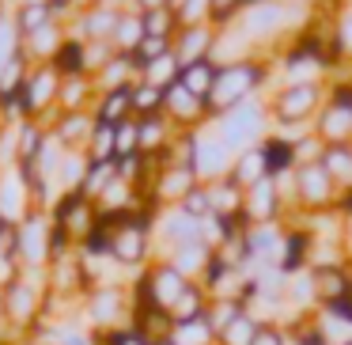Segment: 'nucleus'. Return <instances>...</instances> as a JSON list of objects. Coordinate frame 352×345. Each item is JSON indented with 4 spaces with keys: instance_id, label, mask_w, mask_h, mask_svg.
I'll use <instances>...</instances> for the list:
<instances>
[{
    "instance_id": "obj_1",
    "label": "nucleus",
    "mask_w": 352,
    "mask_h": 345,
    "mask_svg": "<svg viewBox=\"0 0 352 345\" xmlns=\"http://www.w3.org/2000/svg\"><path fill=\"white\" fill-rule=\"evenodd\" d=\"M269 80H273V65H269V57H250V61H239V65L220 69L216 87H212V95H208V118L216 122V118L228 114V110L258 99V95L269 87Z\"/></svg>"
},
{
    "instance_id": "obj_2",
    "label": "nucleus",
    "mask_w": 352,
    "mask_h": 345,
    "mask_svg": "<svg viewBox=\"0 0 352 345\" xmlns=\"http://www.w3.org/2000/svg\"><path fill=\"white\" fill-rule=\"evenodd\" d=\"M212 129L220 133V140L231 148V152H246V148H258L273 137V114H269V99H250L243 107L228 110L212 122Z\"/></svg>"
},
{
    "instance_id": "obj_3",
    "label": "nucleus",
    "mask_w": 352,
    "mask_h": 345,
    "mask_svg": "<svg viewBox=\"0 0 352 345\" xmlns=\"http://www.w3.org/2000/svg\"><path fill=\"white\" fill-rule=\"evenodd\" d=\"M329 99V80H314V84H284L269 92V114H273V129H288V125H314L318 110Z\"/></svg>"
},
{
    "instance_id": "obj_4",
    "label": "nucleus",
    "mask_w": 352,
    "mask_h": 345,
    "mask_svg": "<svg viewBox=\"0 0 352 345\" xmlns=\"http://www.w3.org/2000/svg\"><path fill=\"white\" fill-rule=\"evenodd\" d=\"M4 292V311H8V322H12V334H27L42 322V311H46V273H27L19 269L16 277L0 284Z\"/></svg>"
},
{
    "instance_id": "obj_5",
    "label": "nucleus",
    "mask_w": 352,
    "mask_h": 345,
    "mask_svg": "<svg viewBox=\"0 0 352 345\" xmlns=\"http://www.w3.org/2000/svg\"><path fill=\"white\" fill-rule=\"evenodd\" d=\"M337 205H341V186L322 167V160L299 163L292 171V209L314 216V213H333Z\"/></svg>"
},
{
    "instance_id": "obj_6",
    "label": "nucleus",
    "mask_w": 352,
    "mask_h": 345,
    "mask_svg": "<svg viewBox=\"0 0 352 345\" xmlns=\"http://www.w3.org/2000/svg\"><path fill=\"white\" fill-rule=\"evenodd\" d=\"M296 12L299 8L288 4V0H261V4H250V8L235 19V27L246 34V42L261 54L265 46H276V42L292 31L288 16H296Z\"/></svg>"
},
{
    "instance_id": "obj_7",
    "label": "nucleus",
    "mask_w": 352,
    "mask_h": 345,
    "mask_svg": "<svg viewBox=\"0 0 352 345\" xmlns=\"http://www.w3.org/2000/svg\"><path fill=\"white\" fill-rule=\"evenodd\" d=\"M16 258L27 273H46L54 262V216L46 209H34L16 228Z\"/></svg>"
},
{
    "instance_id": "obj_8",
    "label": "nucleus",
    "mask_w": 352,
    "mask_h": 345,
    "mask_svg": "<svg viewBox=\"0 0 352 345\" xmlns=\"http://www.w3.org/2000/svg\"><path fill=\"white\" fill-rule=\"evenodd\" d=\"M133 311H137V304L122 284H95L84 296V315L99 334L133 326Z\"/></svg>"
},
{
    "instance_id": "obj_9",
    "label": "nucleus",
    "mask_w": 352,
    "mask_h": 345,
    "mask_svg": "<svg viewBox=\"0 0 352 345\" xmlns=\"http://www.w3.org/2000/svg\"><path fill=\"white\" fill-rule=\"evenodd\" d=\"M61 84L65 76L54 65H34L31 76L23 84V114L27 122H42L50 125L57 118V103H61Z\"/></svg>"
},
{
    "instance_id": "obj_10",
    "label": "nucleus",
    "mask_w": 352,
    "mask_h": 345,
    "mask_svg": "<svg viewBox=\"0 0 352 345\" xmlns=\"http://www.w3.org/2000/svg\"><path fill=\"white\" fill-rule=\"evenodd\" d=\"M314 137L322 145H349L352 140V80H329V99L314 118Z\"/></svg>"
},
{
    "instance_id": "obj_11",
    "label": "nucleus",
    "mask_w": 352,
    "mask_h": 345,
    "mask_svg": "<svg viewBox=\"0 0 352 345\" xmlns=\"http://www.w3.org/2000/svg\"><path fill=\"white\" fill-rule=\"evenodd\" d=\"M34 209H38V201H34V186L27 171L19 163L4 167L0 171V231H16Z\"/></svg>"
},
{
    "instance_id": "obj_12",
    "label": "nucleus",
    "mask_w": 352,
    "mask_h": 345,
    "mask_svg": "<svg viewBox=\"0 0 352 345\" xmlns=\"http://www.w3.org/2000/svg\"><path fill=\"white\" fill-rule=\"evenodd\" d=\"M54 224L72 239L76 247L87 243L95 228H99V201H91L87 194H61V201L54 205Z\"/></svg>"
},
{
    "instance_id": "obj_13",
    "label": "nucleus",
    "mask_w": 352,
    "mask_h": 345,
    "mask_svg": "<svg viewBox=\"0 0 352 345\" xmlns=\"http://www.w3.org/2000/svg\"><path fill=\"white\" fill-rule=\"evenodd\" d=\"M235 167V152L220 140V133L212 129V122L205 129H197V140H193V171H197L201 182H220V178L231 175Z\"/></svg>"
},
{
    "instance_id": "obj_14",
    "label": "nucleus",
    "mask_w": 352,
    "mask_h": 345,
    "mask_svg": "<svg viewBox=\"0 0 352 345\" xmlns=\"http://www.w3.org/2000/svg\"><path fill=\"white\" fill-rule=\"evenodd\" d=\"M284 186H280V178H261L258 186H250L246 190V205H243V220H246V228H261V224H280V216H284Z\"/></svg>"
},
{
    "instance_id": "obj_15",
    "label": "nucleus",
    "mask_w": 352,
    "mask_h": 345,
    "mask_svg": "<svg viewBox=\"0 0 352 345\" xmlns=\"http://www.w3.org/2000/svg\"><path fill=\"white\" fill-rule=\"evenodd\" d=\"M197 171L190 167V163H163L160 175L152 178V186H148V198L155 201L160 209H175L186 201V194L197 186Z\"/></svg>"
},
{
    "instance_id": "obj_16",
    "label": "nucleus",
    "mask_w": 352,
    "mask_h": 345,
    "mask_svg": "<svg viewBox=\"0 0 352 345\" xmlns=\"http://www.w3.org/2000/svg\"><path fill=\"white\" fill-rule=\"evenodd\" d=\"M201 224L205 220H193L190 213H182V209H160V216H155V239H160V247H163V258H167L170 251H178V247H186V243H197V239H205L201 236Z\"/></svg>"
},
{
    "instance_id": "obj_17",
    "label": "nucleus",
    "mask_w": 352,
    "mask_h": 345,
    "mask_svg": "<svg viewBox=\"0 0 352 345\" xmlns=\"http://www.w3.org/2000/svg\"><path fill=\"white\" fill-rule=\"evenodd\" d=\"M129 8H114V4H95V8H87V12H76L72 16V34L76 39H84V42H114V34H118V23H122V16Z\"/></svg>"
},
{
    "instance_id": "obj_18",
    "label": "nucleus",
    "mask_w": 352,
    "mask_h": 345,
    "mask_svg": "<svg viewBox=\"0 0 352 345\" xmlns=\"http://www.w3.org/2000/svg\"><path fill=\"white\" fill-rule=\"evenodd\" d=\"M163 114L175 122L178 133H197L212 122V118H208V103L197 99L193 92H186L182 84L167 87V107H163Z\"/></svg>"
},
{
    "instance_id": "obj_19",
    "label": "nucleus",
    "mask_w": 352,
    "mask_h": 345,
    "mask_svg": "<svg viewBox=\"0 0 352 345\" xmlns=\"http://www.w3.org/2000/svg\"><path fill=\"white\" fill-rule=\"evenodd\" d=\"M216 39H220V27L216 23H197V27H182L175 34V54L182 65H193V61H208L216 50Z\"/></svg>"
},
{
    "instance_id": "obj_20",
    "label": "nucleus",
    "mask_w": 352,
    "mask_h": 345,
    "mask_svg": "<svg viewBox=\"0 0 352 345\" xmlns=\"http://www.w3.org/2000/svg\"><path fill=\"white\" fill-rule=\"evenodd\" d=\"M69 39H72V27L61 23V19H54L50 27L27 34V39H23V54L31 57V65H54V57L61 54V46Z\"/></svg>"
},
{
    "instance_id": "obj_21",
    "label": "nucleus",
    "mask_w": 352,
    "mask_h": 345,
    "mask_svg": "<svg viewBox=\"0 0 352 345\" xmlns=\"http://www.w3.org/2000/svg\"><path fill=\"white\" fill-rule=\"evenodd\" d=\"M137 125H140V156H148V160H163L170 152V145L178 140V129L167 114L137 118Z\"/></svg>"
},
{
    "instance_id": "obj_22",
    "label": "nucleus",
    "mask_w": 352,
    "mask_h": 345,
    "mask_svg": "<svg viewBox=\"0 0 352 345\" xmlns=\"http://www.w3.org/2000/svg\"><path fill=\"white\" fill-rule=\"evenodd\" d=\"M314 292H318V307H333L352 296V269L349 266H314Z\"/></svg>"
},
{
    "instance_id": "obj_23",
    "label": "nucleus",
    "mask_w": 352,
    "mask_h": 345,
    "mask_svg": "<svg viewBox=\"0 0 352 345\" xmlns=\"http://www.w3.org/2000/svg\"><path fill=\"white\" fill-rule=\"evenodd\" d=\"M95 125H99L95 122V110H72V114H57L54 122H50V133H54L65 148H84L87 152V140H91Z\"/></svg>"
},
{
    "instance_id": "obj_24",
    "label": "nucleus",
    "mask_w": 352,
    "mask_h": 345,
    "mask_svg": "<svg viewBox=\"0 0 352 345\" xmlns=\"http://www.w3.org/2000/svg\"><path fill=\"white\" fill-rule=\"evenodd\" d=\"M133 330L152 345H170V337H175V315H170L167 307L144 304V307L133 311Z\"/></svg>"
},
{
    "instance_id": "obj_25",
    "label": "nucleus",
    "mask_w": 352,
    "mask_h": 345,
    "mask_svg": "<svg viewBox=\"0 0 352 345\" xmlns=\"http://www.w3.org/2000/svg\"><path fill=\"white\" fill-rule=\"evenodd\" d=\"M212 258H216V251L205 239H197V243H186V247H178V251H170L163 262H170L186 281H201V277L208 273V266H212Z\"/></svg>"
},
{
    "instance_id": "obj_26",
    "label": "nucleus",
    "mask_w": 352,
    "mask_h": 345,
    "mask_svg": "<svg viewBox=\"0 0 352 345\" xmlns=\"http://www.w3.org/2000/svg\"><path fill=\"white\" fill-rule=\"evenodd\" d=\"M140 84V61L133 54H118L114 61L107 65V69L95 76V87H99V95L107 92H125V87H137Z\"/></svg>"
},
{
    "instance_id": "obj_27",
    "label": "nucleus",
    "mask_w": 352,
    "mask_h": 345,
    "mask_svg": "<svg viewBox=\"0 0 352 345\" xmlns=\"http://www.w3.org/2000/svg\"><path fill=\"white\" fill-rule=\"evenodd\" d=\"M95 99H99V87H95L91 76H65L57 114H72V110H95Z\"/></svg>"
},
{
    "instance_id": "obj_28",
    "label": "nucleus",
    "mask_w": 352,
    "mask_h": 345,
    "mask_svg": "<svg viewBox=\"0 0 352 345\" xmlns=\"http://www.w3.org/2000/svg\"><path fill=\"white\" fill-rule=\"evenodd\" d=\"M261 152H265V167L273 178H288L292 171L299 167V152H296V140L280 137V133H273V137L261 145Z\"/></svg>"
},
{
    "instance_id": "obj_29",
    "label": "nucleus",
    "mask_w": 352,
    "mask_h": 345,
    "mask_svg": "<svg viewBox=\"0 0 352 345\" xmlns=\"http://www.w3.org/2000/svg\"><path fill=\"white\" fill-rule=\"evenodd\" d=\"M133 87H125V92H107L95 99V122L102 125H125L133 122Z\"/></svg>"
},
{
    "instance_id": "obj_30",
    "label": "nucleus",
    "mask_w": 352,
    "mask_h": 345,
    "mask_svg": "<svg viewBox=\"0 0 352 345\" xmlns=\"http://www.w3.org/2000/svg\"><path fill=\"white\" fill-rule=\"evenodd\" d=\"M231 182H239L243 190H250V186H258L261 178H269V167H265V152L258 148H246V152L235 156V167H231Z\"/></svg>"
},
{
    "instance_id": "obj_31",
    "label": "nucleus",
    "mask_w": 352,
    "mask_h": 345,
    "mask_svg": "<svg viewBox=\"0 0 352 345\" xmlns=\"http://www.w3.org/2000/svg\"><path fill=\"white\" fill-rule=\"evenodd\" d=\"M170 345H220V330L212 326L208 315H197V319L175 322V337Z\"/></svg>"
},
{
    "instance_id": "obj_32",
    "label": "nucleus",
    "mask_w": 352,
    "mask_h": 345,
    "mask_svg": "<svg viewBox=\"0 0 352 345\" xmlns=\"http://www.w3.org/2000/svg\"><path fill=\"white\" fill-rule=\"evenodd\" d=\"M208 194H212V213L216 216H243L246 205V190L231 178H220V182H208Z\"/></svg>"
},
{
    "instance_id": "obj_33",
    "label": "nucleus",
    "mask_w": 352,
    "mask_h": 345,
    "mask_svg": "<svg viewBox=\"0 0 352 345\" xmlns=\"http://www.w3.org/2000/svg\"><path fill=\"white\" fill-rule=\"evenodd\" d=\"M216 76H220V69H216L212 61H193V65H182L178 84H182L186 92H193L197 99L208 103V95H212V87H216Z\"/></svg>"
},
{
    "instance_id": "obj_34",
    "label": "nucleus",
    "mask_w": 352,
    "mask_h": 345,
    "mask_svg": "<svg viewBox=\"0 0 352 345\" xmlns=\"http://www.w3.org/2000/svg\"><path fill=\"white\" fill-rule=\"evenodd\" d=\"M87 171H91V156L84 152V148H69V156H65L61 163V194H80L87 182Z\"/></svg>"
},
{
    "instance_id": "obj_35",
    "label": "nucleus",
    "mask_w": 352,
    "mask_h": 345,
    "mask_svg": "<svg viewBox=\"0 0 352 345\" xmlns=\"http://www.w3.org/2000/svg\"><path fill=\"white\" fill-rule=\"evenodd\" d=\"M144 39H148V31H144V16H140L137 8H129V12L122 16V23H118L114 50H118V54H137Z\"/></svg>"
},
{
    "instance_id": "obj_36",
    "label": "nucleus",
    "mask_w": 352,
    "mask_h": 345,
    "mask_svg": "<svg viewBox=\"0 0 352 345\" xmlns=\"http://www.w3.org/2000/svg\"><path fill=\"white\" fill-rule=\"evenodd\" d=\"M322 167L337 178L341 190H352V140L349 145H326V152H322Z\"/></svg>"
},
{
    "instance_id": "obj_37",
    "label": "nucleus",
    "mask_w": 352,
    "mask_h": 345,
    "mask_svg": "<svg viewBox=\"0 0 352 345\" xmlns=\"http://www.w3.org/2000/svg\"><path fill=\"white\" fill-rule=\"evenodd\" d=\"M54 69L61 72V76H87V42L72 34L61 46V54L54 57Z\"/></svg>"
},
{
    "instance_id": "obj_38",
    "label": "nucleus",
    "mask_w": 352,
    "mask_h": 345,
    "mask_svg": "<svg viewBox=\"0 0 352 345\" xmlns=\"http://www.w3.org/2000/svg\"><path fill=\"white\" fill-rule=\"evenodd\" d=\"M87 156H91V163L118 160V125H95L91 140H87Z\"/></svg>"
},
{
    "instance_id": "obj_39",
    "label": "nucleus",
    "mask_w": 352,
    "mask_h": 345,
    "mask_svg": "<svg viewBox=\"0 0 352 345\" xmlns=\"http://www.w3.org/2000/svg\"><path fill=\"white\" fill-rule=\"evenodd\" d=\"M163 107H167V92H163V87H152V84H144V80L133 87V114L137 118L163 114Z\"/></svg>"
},
{
    "instance_id": "obj_40",
    "label": "nucleus",
    "mask_w": 352,
    "mask_h": 345,
    "mask_svg": "<svg viewBox=\"0 0 352 345\" xmlns=\"http://www.w3.org/2000/svg\"><path fill=\"white\" fill-rule=\"evenodd\" d=\"M16 16V23H19V34H34V31H42V27H50L54 23V4H23V8H16L12 12Z\"/></svg>"
},
{
    "instance_id": "obj_41",
    "label": "nucleus",
    "mask_w": 352,
    "mask_h": 345,
    "mask_svg": "<svg viewBox=\"0 0 352 345\" xmlns=\"http://www.w3.org/2000/svg\"><path fill=\"white\" fill-rule=\"evenodd\" d=\"M114 182H118V160H110V163H91V171H87V182H84V190H80V194H87L91 201H99Z\"/></svg>"
},
{
    "instance_id": "obj_42",
    "label": "nucleus",
    "mask_w": 352,
    "mask_h": 345,
    "mask_svg": "<svg viewBox=\"0 0 352 345\" xmlns=\"http://www.w3.org/2000/svg\"><path fill=\"white\" fill-rule=\"evenodd\" d=\"M258 326H261V322L254 319L250 311L239 315L235 322H228V326L220 330V345H250V342H254V334H258Z\"/></svg>"
},
{
    "instance_id": "obj_43",
    "label": "nucleus",
    "mask_w": 352,
    "mask_h": 345,
    "mask_svg": "<svg viewBox=\"0 0 352 345\" xmlns=\"http://www.w3.org/2000/svg\"><path fill=\"white\" fill-rule=\"evenodd\" d=\"M144 16V31L152 34V39H175L182 27H178V16L175 8H160V12H140Z\"/></svg>"
},
{
    "instance_id": "obj_44",
    "label": "nucleus",
    "mask_w": 352,
    "mask_h": 345,
    "mask_svg": "<svg viewBox=\"0 0 352 345\" xmlns=\"http://www.w3.org/2000/svg\"><path fill=\"white\" fill-rule=\"evenodd\" d=\"M178 209H182V213H190L193 220H208V216H212V194H208V186L197 182L190 194H186V201Z\"/></svg>"
},
{
    "instance_id": "obj_45",
    "label": "nucleus",
    "mask_w": 352,
    "mask_h": 345,
    "mask_svg": "<svg viewBox=\"0 0 352 345\" xmlns=\"http://www.w3.org/2000/svg\"><path fill=\"white\" fill-rule=\"evenodd\" d=\"M246 8H250V0H212V23L223 31V27H231Z\"/></svg>"
},
{
    "instance_id": "obj_46",
    "label": "nucleus",
    "mask_w": 352,
    "mask_h": 345,
    "mask_svg": "<svg viewBox=\"0 0 352 345\" xmlns=\"http://www.w3.org/2000/svg\"><path fill=\"white\" fill-rule=\"evenodd\" d=\"M170 50H175V39H152V34H148V39L140 42V50H137L133 57H137L140 69H144V65H152V61H160V57H167Z\"/></svg>"
},
{
    "instance_id": "obj_47",
    "label": "nucleus",
    "mask_w": 352,
    "mask_h": 345,
    "mask_svg": "<svg viewBox=\"0 0 352 345\" xmlns=\"http://www.w3.org/2000/svg\"><path fill=\"white\" fill-rule=\"evenodd\" d=\"M140 152V125L137 118L125 125H118V160H125V156H137Z\"/></svg>"
},
{
    "instance_id": "obj_48",
    "label": "nucleus",
    "mask_w": 352,
    "mask_h": 345,
    "mask_svg": "<svg viewBox=\"0 0 352 345\" xmlns=\"http://www.w3.org/2000/svg\"><path fill=\"white\" fill-rule=\"evenodd\" d=\"M250 345H292V342H288V330L284 326H276V322H261Z\"/></svg>"
},
{
    "instance_id": "obj_49",
    "label": "nucleus",
    "mask_w": 352,
    "mask_h": 345,
    "mask_svg": "<svg viewBox=\"0 0 352 345\" xmlns=\"http://www.w3.org/2000/svg\"><path fill=\"white\" fill-rule=\"evenodd\" d=\"M333 39L341 42V54H344V61H352V12H341V16H337Z\"/></svg>"
},
{
    "instance_id": "obj_50",
    "label": "nucleus",
    "mask_w": 352,
    "mask_h": 345,
    "mask_svg": "<svg viewBox=\"0 0 352 345\" xmlns=\"http://www.w3.org/2000/svg\"><path fill=\"white\" fill-rule=\"evenodd\" d=\"M95 337H99V345H152V342H144V337H140L133 326L110 330V334H95Z\"/></svg>"
},
{
    "instance_id": "obj_51",
    "label": "nucleus",
    "mask_w": 352,
    "mask_h": 345,
    "mask_svg": "<svg viewBox=\"0 0 352 345\" xmlns=\"http://www.w3.org/2000/svg\"><path fill=\"white\" fill-rule=\"evenodd\" d=\"M12 334V322H8V311H4V292H0V345L8 342Z\"/></svg>"
},
{
    "instance_id": "obj_52",
    "label": "nucleus",
    "mask_w": 352,
    "mask_h": 345,
    "mask_svg": "<svg viewBox=\"0 0 352 345\" xmlns=\"http://www.w3.org/2000/svg\"><path fill=\"white\" fill-rule=\"evenodd\" d=\"M133 8L137 12H160V8H170V0H137Z\"/></svg>"
},
{
    "instance_id": "obj_53",
    "label": "nucleus",
    "mask_w": 352,
    "mask_h": 345,
    "mask_svg": "<svg viewBox=\"0 0 352 345\" xmlns=\"http://www.w3.org/2000/svg\"><path fill=\"white\" fill-rule=\"evenodd\" d=\"M337 213H341L344 220H352V190H341V205H337Z\"/></svg>"
},
{
    "instance_id": "obj_54",
    "label": "nucleus",
    "mask_w": 352,
    "mask_h": 345,
    "mask_svg": "<svg viewBox=\"0 0 352 345\" xmlns=\"http://www.w3.org/2000/svg\"><path fill=\"white\" fill-rule=\"evenodd\" d=\"M76 4V12H87V8H95V4H102V0H72Z\"/></svg>"
},
{
    "instance_id": "obj_55",
    "label": "nucleus",
    "mask_w": 352,
    "mask_h": 345,
    "mask_svg": "<svg viewBox=\"0 0 352 345\" xmlns=\"http://www.w3.org/2000/svg\"><path fill=\"white\" fill-rule=\"evenodd\" d=\"M107 4H114V8H133L137 0H107Z\"/></svg>"
},
{
    "instance_id": "obj_56",
    "label": "nucleus",
    "mask_w": 352,
    "mask_h": 345,
    "mask_svg": "<svg viewBox=\"0 0 352 345\" xmlns=\"http://www.w3.org/2000/svg\"><path fill=\"white\" fill-rule=\"evenodd\" d=\"M288 4H296V8H311V4H318V0H288Z\"/></svg>"
},
{
    "instance_id": "obj_57",
    "label": "nucleus",
    "mask_w": 352,
    "mask_h": 345,
    "mask_svg": "<svg viewBox=\"0 0 352 345\" xmlns=\"http://www.w3.org/2000/svg\"><path fill=\"white\" fill-rule=\"evenodd\" d=\"M23 4H50V0H16V8H23Z\"/></svg>"
},
{
    "instance_id": "obj_58",
    "label": "nucleus",
    "mask_w": 352,
    "mask_h": 345,
    "mask_svg": "<svg viewBox=\"0 0 352 345\" xmlns=\"http://www.w3.org/2000/svg\"><path fill=\"white\" fill-rule=\"evenodd\" d=\"M349 254H352V220H349Z\"/></svg>"
},
{
    "instance_id": "obj_59",
    "label": "nucleus",
    "mask_w": 352,
    "mask_h": 345,
    "mask_svg": "<svg viewBox=\"0 0 352 345\" xmlns=\"http://www.w3.org/2000/svg\"><path fill=\"white\" fill-rule=\"evenodd\" d=\"M344 12H352V0H344Z\"/></svg>"
}]
</instances>
